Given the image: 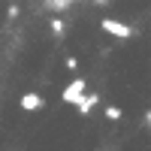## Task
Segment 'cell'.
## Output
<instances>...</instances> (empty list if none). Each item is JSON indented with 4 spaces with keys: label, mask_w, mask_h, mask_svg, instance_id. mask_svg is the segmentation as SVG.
Segmentation results:
<instances>
[{
    "label": "cell",
    "mask_w": 151,
    "mask_h": 151,
    "mask_svg": "<svg viewBox=\"0 0 151 151\" xmlns=\"http://www.w3.org/2000/svg\"><path fill=\"white\" fill-rule=\"evenodd\" d=\"M100 27H103L109 36H115V40H130V36H133V27H127V24H121L115 18H103Z\"/></svg>",
    "instance_id": "6da1fadb"
},
{
    "label": "cell",
    "mask_w": 151,
    "mask_h": 151,
    "mask_svg": "<svg viewBox=\"0 0 151 151\" xmlns=\"http://www.w3.org/2000/svg\"><path fill=\"white\" fill-rule=\"evenodd\" d=\"M85 94V79H73L67 88H64V103H79V97Z\"/></svg>",
    "instance_id": "7a4b0ae2"
},
{
    "label": "cell",
    "mask_w": 151,
    "mask_h": 151,
    "mask_svg": "<svg viewBox=\"0 0 151 151\" xmlns=\"http://www.w3.org/2000/svg\"><path fill=\"white\" fill-rule=\"evenodd\" d=\"M21 109L24 112H36V109H42V97L40 94H21Z\"/></svg>",
    "instance_id": "3957f363"
},
{
    "label": "cell",
    "mask_w": 151,
    "mask_h": 151,
    "mask_svg": "<svg viewBox=\"0 0 151 151\" xmlns=\"http://www.w3.org/2000/svg\"><path fill=\"white\" fill-rule=\"evenodd\" d=\"M76 106H79V112H82V115H88V112H91V109L97 106V94H82Z\"/></svg>",
    "instance_id": "277c9868"
},
{
    "label": "cell",
    "mask_w": 151,
    "mask_h": 151,
    "mask_svg": "<svg viewBox=\"0 0 151 151\" xmlns=\"http://www.w3.org/2000/svg\"><path fill=\"white\" fill-rule=\"evenodd\" d=\"M67 6H70V0H48V9H55V12L67 9Z\"/></svg>",
    "instance_id": "5b68a950"
},
{
    "label": "cell",
    "mask_w": 151,
    "mask_h": 151,
    "mask_svg": "<svg viewBox=\"0 0 151 151\" xmlns=\"http://www.w3.org/2000/svg\"><path fill=\"white\" fill-rule=\"evenodd\" d=\"M106 115H109L112 121H118V118H121V109H118V106H106Z\"/></svg>",
    "instance_id": "8992f818"
},
{
    "label": "cell",
    "mask_w": 151,
    "mask_h": 151,
    "mask_svg": "<svg viewBox=\"0 0 151 151\" xmlns=\"http://www.w3.org/2000/svg\"><path fill=\"white\" fill-rule=\"evenodd\" d=\"M52 30H55V36H60V33H64V21L55 18V21H52Z\"/></svg>",
    "instance_id": "52a82bcc"
},
{
    "label": "cell",
    "mask_w": 151,
    "mask_h": 151,
    "mask_svg": "<svg viewBox=\"0 0 151 151\" xmlns=\"http://www.w3.org/2000/svg\"><path fill=\"white\" fill-rule=\"evenodd\" d=\"M145 121H148V127H151V112H148V115H145Z\"/></svg>",
    "instance_id": "ba28073f"
},
{
    "label": "cell",
    "mask_w": 151,
    "mask_h": 151,
    "mask_svg": "<svg viewBox=\"0 0 151 151\" xmlns=\"http://www.w3.org/2000/svg\"><path fill=\"white\" fill-rule=\"evenodd\" d=\"M97 3H100V6H106V3H109V0H97Z\"/></svg>",
    "instance_id": "9c48e42d"
},
{
    "label": "cell",
    "mask_w": 151,
    "mask_h": 151,
    "mask_svg": "<svg viewBox=\"0 0 151 151\" xmlns=\"http://www.w3.org/2000/svg\"><path fill=\"white\" fill-rule=\"evenodd\" d=\"M70 3H76V0H70Z\"/></svg>",
    "instance_id": "30bf717a"
}]
</instances>
